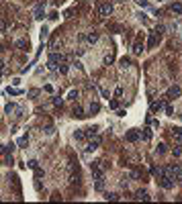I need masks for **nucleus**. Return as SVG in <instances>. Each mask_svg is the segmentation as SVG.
Instances as JSON below:
<instances>
[{"label":"nucleus","instance_id":"obj_1","mask_svg":"<svg viewBox=\"0 0 182 204\" xmlns=\"http://www.w3.org/2000/svg\"><path fill=\"white\" fill-rule=\"evenodd\" d=\"M61 61H66V55H61V53H51V55H49V59H47V70L55 72V70H57V65H59Z\"/></svg>","mask_w":182,"mask_h":204},{"label":"nucleus","instance_id":"obj_2","mask_svg":"<svg viewBox=\"0 0 182 204\" xmlns=\"http://www.w3.org/2000/svg\"><path fill=\"white\" fill-rule=\"evenodd\" d=\"M98 14L102 16V18H106V16H111L113 14V4L111 2H102V4H98Z\"/></svg>","mask_w":182,"mask_h":204},{"label":"nucleus","instance_id":"obj_3","mask_svg":"<svg viewBox=\"0 0 182 204\" xmlns=\"http://www.w3.org/2000/svg\"><path fill=\"white\" fill-rule=\"evenodd\" d=\"M100 143H102V137L96 133V135H94V137L90 139V143L86 145V153H92L94 149H98V145H100Z\"/></svg>","mask_w":182,"mask_h":204},{"label":"nucleus","instance_id":"obj_4","mask_svg":"<svg viewBox=\"0 0 182 204\" xmlns=\"http://www.w3.org/2000/svg\"><path fill=\"white\" fill-rule=\"evenodd\" d=\"M160 184H162L164 190H172V188H174V178H170V176H162V178H160Z\"/></svg>","mask_w":182,"mask_h":204},{"label":"nucleus","instance_id":"obj_5","mask_svg":"<svg viewBox=\"0 0 182 204\" xmlns=\"http://www.w3.org/2000/svg\"><path fill=\"white\" fill-rule=\"evenodd\" d=\"M180 94H182L180 86H170V88H168V92H166V96H168L170 100H174V98H180Z\"/></svg>","mask_w":182,"mask_h":204},{"label":"nucleus","instance_id":"obj_6","mask_svg":"<svg viewBox=\"0 0 182 204\" xmlns=\"http://www.w3.org/2000/svg\"><path fill=\"white\" fill-rule=\"evenodd\" d=\"M135 200H143V202H147V200H151V196H149V192L147 190H137L135 196H133Z\"/></svg>","mask_w":182,"mask_h":204},{"label":"nucleus","instance_id":"obj_7","mask_svg":"<svg viewBox=\"0 0 182 204\" xmlns=\"http://www.w3.org/2000/svg\"><path fill=\"white\" fill-rule=\"evenodd\" d=\"M43 16H45V2H39V4H37V8H35V18H37V21H41Z\"/></svg>","mask_w":182,"mask_h":204},{"label":"nucleus","instance_id":"obj_8","mask_svg":"<svg viewBox=\"0 0 182 204\" xmlns=\"http://www.w3.org/2000/svg\"><path fill=\"white\" fill-rule=\"evenodd\" d=\"M143 49H145L143 41H135V43H133V49H131V51H133V55H141V53H143Z\"/></svg>","mask_w":182,"mask_h":204},{"label":"nucleus","instance_id":"obj_9","mask_svg":"<svg viewBox=\"0 0 182 204\" xmlns=\"http://www.w3.org/2000/svg\"><path fill=\"white\" fill-rule=\"evenodd\" d=\"M162 108H164V102H162V100H153V102L149 104V110H151V112H160Z\"/></svg>","mask_w":182,"mask_h":204},{"label":"nucleus","instance_id":"obj_10","mask_svg":"<svg viewBox=\"0 0 182 204\" xmlns=\"http://www.w3.org/2000/svg\"><path fill=\"white\" fill-rule=\"evenodd\" d=\"M174 182H182V167H180V163H174Z\"/></svg>","mask_w":182,"mask_h":204},{"label":"nucleus","instance_id":"obj_11","mask_svg":"<svg viewBox=\"0 0 182 204\" xmlns=\"http://www.w3.org/2000/svg\"><path fill=\"white\" fill-rule=\"evenodd\" d=\"M14 47H16V49H25V47H29V39H27V37L16 39V41H14Z\"/></svg>","mask_w":182,"mask_h":204},{"label":"nucleus","instance_id":"obj_12","mask_svg":"<svg viewBox=\"0 0 182 204\" xmlns=\"http://www.w3.org/2000/svg\"><path fill=\"white\" fill-rule=\"evenodd\" d=\"M149 171H151V176H156V178H162V176H164V167H158V165H151Z\"/></svg>","mask_w":182,"mask_h":204},{"label":"nucleus","instance_id":"obj_13","mask_svg":"<svg viewBox=\"0 0 182 204\" xmlns=\"http://www.w3.org/2000/svg\"><path fill=\"white\" fill-rule=\"evenodd\" d=\"M158 41H160V35H156V33H151V35H149V41H147V47H149V49H153Z\"/></svg>","mask_w":182,"mask_h":204},{"label":"nucleus","instance_id":"obj_14","mask_svg":"<svg viewBox=\"0 0 182 204\" xmlns=\"http://www.w3.org/2000/svg\"><path fill=\"white\" fill-rule=\"evenodd\" d=\"M125 139H127L129 143H135L137 139H139V133H137V131H129V133L125 135Z\"/></svg>","mask_w":182,"mask_h":204},{"label":"nucleus","instance_id":"obj_15","mask_svg":"<svg viewBox=\"0 0 182 204\" xmlns=\"http://www.w3.org/2000/svg\"><path fill=\"white\" fill-rule=\"evenodd\" d=\"M172 137L176 143H182V129H172Z\"/></svg>","mask_w":182,"mask_h":204},{"label":"nucleus","instance_id":"obj_16","mask_svg":"<svg viewBox=\"0 0 182 204\" xmlns=\"http://www.w3.org/2000/svg\"><path fill=\"white\" fill-rule=\"evenodd\" d=\"M74 117H76V119H84V117H86L84 108H82V106H76V108H74Z\"/></svg>","mask_w":182,"mask_h":204},{"label":"nucleus","instance_id":"obj_17","mask_svg":"<svg viewBox=\"0 0 182 204\" xmlns=\"http://www.w3.org/2000/svg\"><path fill=\"white\" fill-rule=\"evenodd\" d=\"M139 137H143L145 141H149V139H151V129H147V127H145L143 131H139Z\"/></svg>","mask_w":182,"mask_h":204},{"label":"nucleus","instance_id":"obj_18","mask_svg":"<svg viewBox=\"0 0 182 204\" xmlns=\"http://www.w3.org/2000/svg\"><path fill=\"white\" fill-rule=\"evenodd\" d=\"M172 155H174V157H182V143H178V145L172 147Z\"/></svg>","mask_w":182,"mask_h":204},{"label":"nucleus","instance_id":"obj_19","mask_svg":"<svg viewBox=\"0 0 182 204\" xmlns=\"http://www.w3.org/2000/svg\"><path fill=\"white\" fill-rule=\"evenodd\" d=\"M170 10H172L174 14H182V4L180 2H174V4L170 6Z\"/></svg>","mask_w":182,"mask_h":204},{"label":"nucleus","instance_id":"obj_20","mask_svg":"<svg viewBox=\"0 0 182 204\" xmlns=\"http://www.w3.org/2000/svg\"><path fill=\"white\" fill-rule=\"evenodd\" d=\"M98 110H100V104H98L96 100H94V102H90V108H88V112H90V114H96Z\"/></svg>","mask_w":182,"mask_h":204},{"label":"nucleus","instance_id":"obj_21","mask_svg":"<svg viewBox=\"0 0 182 204\" xmlns=\"http://www.w3.org/2000/svg\"><path fill=\"white\" fill-rule=\"evenodd\" d=\"M86 41H88V43H96V41H98V33H96V31L88 33V35H86Z\"/></svg>","mask_w":182,"mask_h":204},{"label":"nucleus","instance_id":"obj_22","mask_svg":"<svg viewBox=\"0 0 182 204\" xmlns=\"http://www.w3.org/2000/svg\"><path fill=\"white\" fill-rule=\"evenodd\" d=\"M74 137H76V141H82V139H86V131H82V129H78V131L74 133Z\"/></svg>","mask_w":182,"mask_h":204},{"label":"nucleus","instance_id":"obj_23","mask_svg":"<svg viewBox=\"0 0 182 204\" xmlns=\"http://www.w3.org/2000/svg\"><path fill=\"white\" fill-rule=\"evenodd\" d=\"M68 68H70V65H68L66 61H61V63L57 65V72H59V74H68Z\"/></svg>","mask_w":182,"mask_h":204},{"label":"nucleus","instance_id":"obj_24","mask_svg":"<svg viewBox=\"0 0 182 204\" xmlns=\"http://www.w3.org/2000/svg\"><path fill=\"white\" fill-rule=\"evenodd\" d=\"M19 147H25V145H29V135H23L21 139H19V143H16Z\"/></svg>","mask_w":182,"mask_h":204},{"label":"nucleus","instance_id":"obj_25","mask_svg":"<svg viewBox=\"0 0 182 204\" xmlns=\"http://www.w3.org/2000/svg\"><path fill=\"white\" fill-rule=\"evenodd\" d=\"M78 96H80L78 90H70V92H68V100H78Z\"/></svg>","mask_w":182,"mask_h":204},{"label":"nucleus","instance_id":"obj_26","mask_svg":"<svg viewBox=\"0 0 182 204\" xmlns=\"http://www.w3.org/2000/svg\"><path fill=\"white\" fill-rule=\"evenodd\" d=\"M166 151H168V147H166V145H164V143H160V145H158V147H156V153H160V155H164V153H166Z\"/></svg>","mask_w":182,"mask_h":204},{"label":"nucleus","instance_id":"obj_27","mask_svg":"<svg viewBox=\"0 0 182 204\" xmlns=\"http://www.w3.org/2000/svg\"><path fill=\"white\" fill-rule=\"evenodd\" d=\"M104 200H119V194H115V192H106V194H104Z\"/></svg>","mask_w":182,"mask_h":204},{"label":"nucleus","instance_id":"obj_28","mask_svg":"<svg viewBox=\"0 0 182 204\" xmlns=\"http://www.w3.org/2000/svg\"><path fill=\"white\" fill-rule=\"evenodd\" d=\"M96 133H98V129H96V127H92V129H86V137H88V139H92Z\"/></svg>","mask_w":182,"mask_h":204},{"label":"nucleus","instance_id":"obj_29","mask_svg":"<svg viewBox=\"0 0 182 204\" xmlns=\"http://www.w3.org/2000/svg\"><path fill=\"white\" fill-rule=\"evenodd\" d=\"M164 31H166V27H164V25H156V31H153V33H156V35H162Z\"/></svg>","mask_w":182,"mask_h":204},{"label":"nucleus","instance_id":"obj_30","mask_svg":"<svg viewBox=\"0 0 182 204\" xmlns=\"http://www.w3.org/2000/svg\"><path fill=\"white\" fill-rule=\"evenodd\" d=\"M29 167H31V169H37V167H39V161H37V159H31V161H29Z\"/></svg>","mask_w":182,"mask_h":204},{"label":"nucleus","instance_id":"obj_31","mask_svg":"<svg viewBox=\"0 0 182 204\" xmlns=\"http://www.w3.org/2000/svg\"><path fill=\"white\" fill-rule=\"evenodd\" d=\"M108 108L117 110V108H119V102H117V100H111V102H108Z\"/></svg>","mask_w":182,"mask_h":204},{"label":"nucleus","instance_id":"obj_32","mask_svg":"<svg viewBox=\"0 0 182 204\" xmlns=\"http://www.w3.org/2000/svg\"><path fill=\"white\" fill-rule=\"evenodd\" d=\"M166 114H168V117H174V106L168 104V106H166Z\"/></svg>","mask_w":182,"mask_h":204},{"label":"nucleus","instance_id":"obj_33","mask_svg":"<svg viewBox=\"0 0 182 204\" xmlns=\"http://www.w3.org/2000/svg\"><path fill=\"white\" fill-rule=\"evenodd\" d=\"M47 33H49V31H47L45 27H43V29H41V43H45V39H47Z\"/></svg>","mask_w":182,"mask_h":204},{"label":"nucleus","instance_id":"obj_34","mask_svg":"<svg viewBox=\"0 0 182 204\" xmlns=\"http://www.w3.org/2000/svg\"><path fill=\"white\" fill-rule=\"evenodd\" d=\"M4 110H6V112H8V114H10V112H12V110H14V104H12V102H10V104H6V106H4Z\"/></svg>","mask_w":182,"mask_h":204},{"label":"nucleus","instance_id":"obj_35","mask_svg":"<svg viewBox=\"0 0 182 204\" xmlns=\"http://www.w3.org/2000/svg\"><path fill=\"white\" fill-rule=\"evenodd\" d=\"M137 4H139V6H143V8H147V6H149V2H147V0H135Z\"/></svg>","mask_w":182,"mask_h":204},{"label":"nucleus","instance_id":"obj_36","mask_svg":"<svg viewBox=\"0 0 182 204\" xmlns=\"http://www.w3.org/2000/svg\"><path fill=\"white\" fill-rule=\"evenodd\" d=\"M129 63H131V61H129V57H123V59H121V65H123V68H127Z\"/></svg>","mask_w":182,"mask_h":204},{"label":"nucleus","instance_id":"obj_37","mask_svg":"<svg viewBox=\"0 0 182 204\" xmlns=\"http://www.w3.org/2000/svg\"><path fill=\"white\" fill-rule=\"evenodd\" d=\"M53 104H55V106H61V104H64V100H61V98H57V96H55V98H53Z\"/></svg>","mask_w":182,"mask_h":204},{"label":"nucleus","instance_id":"obj_38","mask_svg":"<svg viewBox=\"0 0 182 204\" xmlns=\"http://www.w3.org/2000/svg\"><path fill=\"white\" fill-rule=\"evenodd\" d=\"M6 92H8V94H14V96H16V94H21V90H14V88H8Z\"/></svg>","mask_w":182,"mask_h":204},{"label":"nucleus","instance_id":"obj_39","mask_svg":"<svg viewBox=\"0 0 182 204\" xmlns=\"http://www.w3.org/2000/svg\"><path fill=\"white\" fill-rule=\"evenodd\" d=\"M29 96H31V98H35V96H39V90H37V88H35V90H31V92H29Z\"/></svg>","mask_w":182,"mask_h":204},{"label":"nucleus","instance_id":"obj_40","mask_svg":"<svg viewBox=\"0 0 182 204\" xmlns=\"http://www.w3.org/2000/svg\"><path fill=\"white\" fill-rule=\"evenodd\" d=\"M100 94H102L104 98H111V94H108V90H104V88H100Z\"/></svg>","mask_w":182,"mask_h":204},{"label":"nucleus","instance_id":"obj_41","mask_svg":"<svg viewBox=\"0 0 182 204\" xmlns=\"http://www.w3.org/2000/svg\"><path fill=\"white\" fill-rule=\"evenodd\" d=\"M41 176H43V169H39V167H37V169H35V178H37V180H39V178H41Z\"/></svg>","mask_w":182,"mask_h":204},{"label":"nucleus","instance_id":"obj_42","mask_svg":"<svg viewBox=\"0 0 182 204\" xmlns=\"http://www.w3.org/2000/svg\"><path fill=\"white\" fill-rule=\"evenodd\" d=\"M115 96H123V88H121V86L115 90Z\"/></svg>","mask_w":182,"mask_h":204},{"label":"nucleus","instance_id":"obj_43","mask_svg":"<svg viewBox=\"0 0 182 204\" xmlns=\"http://www.w3.org/2000/svg\"><path fill=\"white\" fill-rule=\"evenodd\" d=\"M4 163H6V165H12V155H8V157L4 159Z\"/></svg>","mask_w":182,"mask_h":204},{"label":"nucleus","instance_id":"obj_44","mask_svg":"<svg viewBox=\"0 0 182 204\" xmlns=\"http://www.w3.org/2000/svg\"><path fill=\"white\" fill-rule=\"evenodd\" d=\"M53 131H55L53 127H47V129H45V133H47V135H53Z\"/></svg>","mask_w":182,"mask_h":204},{"label":"nucleus","instance_id":"obj_45","mask_svg":"<svg viewBox=\"0 0 182 204\" xmlns=\"http://www.w3.org/2000/svg\"><path fill=\"white\" fill-rule=\"evenodd\" d=\"M6 29V25H4V21H0V31H4Z\"/></svg>","mask_w":182,"mask_h":204},{"label":"nucleus","instance_id":"obj_46","mask_svg":"<svg viewBox=\"0 0 182 204\" xmlns=\"http://www.w3.org/2000/svg\"><path fill=\"white\" fill-rule=\"evenodd\" d=\"M0 72H4V61L0 59Z\"/></svg>","mask_w":182,"mask_h":204},{"label":"nucleus","instance_id":"obj_47","mask_svg":"<svg viewBox=\"0 0 182 204\" xmlns=\"http://www.w3.org/2000/svg\"><path fill=\"white\" fill-rule=\"evenodd\" d=\"M2 151H4V147H2V145H0V153H2Z\"/></svg>","mask_w":182,"mask_h":204},{"label":"nucleus","instance_id":"obj_48","mask_svg":"<svg viewBox=\"0 0 182 204\" xmlns=\"http://www.w3.org/2000/svg\"><path fill=\"white\" fill-rule=\"evenodd\" d=\"M2 51H4V47H2V45H0V53H2Z\"/></svg>","mask_w":182,"mask_h":204},{"label":"nucleus","instance_id":"obj_49","mask_svg":"<svg viewBox=\"0 0 182 204\" xmlns=\"http://www.w3.org/2000/svg\"><path fill=\"white\" fill-rule=\"evenodd\" d=\"M115 2H121V0H115Z\"/></svg>","mask_w":182,"mask_h":204},{"label":"nucleus","instance_id":"obj_50","mask_svg":"<svg viewBox=\"0 0 182 204\" xmlns=\"http://www.w3.org/2000/svg\"><path fill=\"white\" fill-rule=\"evenodd\" d=\"M0 76H2V72H0Z\"/></svg>","mask_w":182,"mask_h":204}]
</instances>
